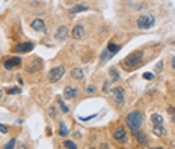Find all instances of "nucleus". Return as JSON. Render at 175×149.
<instances>
[{
  "label": "nucleus",
  "instance_id": "1",
  "mask_svg": "<svg viewBox=\"0 0 175 149\" xmlns=\"http://www.w3.org/2000/svg\"><path fill=\"white\" fill-rule=\"evenodd\" d=\"M142 122H143L142 113H141V111H137V110L130 111V113L127 115V118H126V123H127V127L133 131V134H134V133H137V131L141 130Z\"/></svg>",
  "mask_w": 175,
  "mask_h": 149
},
{
  "label": "nucleus",
  "instance_id": "2",
  "mask_svg": "<svg viewBox=\"0 0 175 149\" xmlns=\"http://www.w3.org/2000/svg\"><path fill=\"white\" fill-rule=\"evenodd\" d=\"M142 59H143V53L142 51H134V53L128 54L126 59L122 60V66L126 69H128V71H131V69L137 68L142 63Z\"/></svg>",
  "mask_w": 175,
  "mask_h": 149
},
{
  "label": "nucleus",
  "instance_id": "3",
  "mask_svg": "<svg viewBox=\"0 0 175 149\" xmlns=\"http://www.w3.org/2000/svg\"><path fill=\"white\" fill-rule=\"evenodd\" d=\"M154 24H156V18H154V15H151V14L141 15L139 18H137V27H139V29L146 30V29H149V27H153Z\"/></svg>",
  "mask_w": 175,
  "mask_h": 149
},
{
  "label": "nucleus",
  "instance_id": "4",
  "mask_svg": "<svg viewBox=\"0 0 175 149\" xmlns=\"http://www.w3.org/2000/svg\"><path fill=\"white\" fill-rule=\"evenodd\" d=\"M64 74H65V68L62 65L55 66V68H52V71L48 72V80L52 83H56V81H59L62 77H64Z\"/></svg>",
  "mask_w": 175,
  "mask_h": 149
},
{
  "label": "nucleus",
  "instance_id": "5",
  "mask_svg": "<svg viewBox=\"0 0 175 149\" xmlns=\"http://www.w3.org/2000/svg\"><path fill=\"white\" fill-rule=\"evenodd\" d=\"M113 139L118 143H126L127 142V131H126V128H124V127H118L113 131Z\"/></svg>",
  "mask_w": 175,
  "mask_h": 149
},
{
  "label": "nucleus",
  "instance_id": "6",
  "mask_svg": "<svg viewBox=\"0 0 175 149\" xmlns=\"http://www.w3.org/2000/svg\"><path fill=\"white\" fill-rule=\"evenodd\" d=\"M113 96H115V103H116V106L118 107H121L122 104H124V88H121V86H118V88H115L113 91Z\"/></svg>",
  "mask_w": 175,
  "mask_h": 149
},
{
  "label": "nucleus",
  "instance_id": "7",
  "mask_svg": "<svg viewBox=\"0 0 175 149\" xmlns=\"http://www.w3.org/2000/svg\"><path fill=\"white\" fill-rule=\"evenodd\" d=\"M18 65H21V59H20L18 56H17V57H11V59L5 60V63H3L5 69H8V71L14 69V68H15V66H18Z\"/></svg>",
  "mask_w": 175,
  "mask_h": 149
},
{
  "label": "nucleus",
  "instance_id": "8",
  "mask_svg": "<svg viewBox=\"0 0 175 149\" xmlns=\"http://www.w3.org/2000/svg\"><path fill=\"white\" fill-rule=\"evenodd\" d=\"M32 29L36 30V32H42V33L47 32V29H45V23H44L42 18H35V20L32 21Z\"/></svg>",
  "mask_w": 175,
  "mask_h": 149
},
{
  "label": "nucleus",
  "instance_id": "9",
  "mask_svg": "<svg viewBox=\"0 0 175 149\" xmlns=\"http://www.w3.org/2000/svg\"><path fill=\"white\" fill-rule=\"evenodd\" d=\"M33 50V42H20L15 45V51L17 53H27Z\"/></svg>",
  "mask_w": 175,
  "mask_h": 149
},
{
  "label": "nucleus",
  "instance_id": "10",
  "mask_svg": "<svg viewBox=\"0 0 175 149\" xmlns=\"http://www.w3.org/2000/svg\"><path fill=\"white\" fill-rule=\"evenodd\" d=\"M64 96L67 99H74L79 96V89L77 88H72V86H67L64 89Z\"/></svg>",
  "mask_w": 175,
  "mask_h": 149
},
{
  "label": "nucleus",
  "instance_id": "11",
  "mask_svg": "<svg viewBox=\"0 0 175 149\" xmlns=\"http://www.w3.org/2000/svg\"><path fill=\"white\" fill-rule=\"evenodd\" d=\"M85 35V27L82 26V24H77V26H74L72 30H71V36L74 39H80L82 36Z\"/></svg>",
  "mask_w": 175,
  "mask_h": 149
},
{
  "label": "nucleus",
  "instance_id": "12",
  "mask_svg": "<svg viewBox=\"0 0 175 149\" xmlns=\"http://www.w3.org/2000/svg\"><path fill=\"white\" fill-rule=\"evenodd\" d=\"M41 66H42V60L41 59H33L32 63L27 65V71L29 72H36V71L41 69Z\"/></svg>",
  "mask_w": 175,
  "mask_h": 149
},
{
  "label": "nucleus",
  "instance_id": "13",
  "mask_svg": "<svg viewBox=\"0 0 175 149\" xmlns=\"http://www.w3.org/2000/svg\"><path fill=\"white\" fill-rule=\"evenodd\" d=\"M67 35H68V29L65 26H60L57 29V32H56V39L57 41H64L67 38Z\"/></svg>",
  "mask_w": 175,
  "mask_h": 149
},
{
  "label": "nucleus",
  "instance_id": "14",
  "mask_svg": "<svg viewBox=\"0 0 175 149\" xmlns=\"http://www.w3.org/2000/svg\"><path fill=\"white\" fill-rule=\"evenodd\" d=\"M70 74H71V78H74V80H83L85 78V74L80 68H72Z\"/></svg>",
  "mask_w": 175,
  "mask_h": 149
},
{
  "label": "nucleus",
  "instance_id": "15",
  "mask_svg": "<svg viewBox=\"0 0 175 149\" xmlns=\"http://www.w3.org/2000/svg\"><path fill=\"white\" fill-rule=\"evenodd\" d=\"M134 137H136V140L139 142L141 145H146V143H148V139H146V135H145L143 133H141V131L134 133Z\"/></svg>",
  "mask_w": 175,
  "mask_h": 149
},
{
  "label": "nucleus",
  "instance_id": "16",
  "mask_svg": "<svg viewBox=\"0 0 175 149\" xmlns=\"http://www.w3.org/2000/svg\"><path fill=\"white\" fill-rule=\"evenodd\" d=\"M119 50H121V47H119V45H116L115 42H109V44H107V51H109L112 56H113L115 53H118Z\"/></svg>",
  "mask_w": 175,
  "mask_h": 149
},
{
  "label": "nucleus",
  "instance_id": "17",
  "mask_svg": "<svg viewBox=\"0 0 175 149\" xmlns=\"http://www.w3.org/2000/svg\"><path fill=\"white\" fill-rule=\"evenodd\" d=\"M151 120L154 125H163V116L159 115V113H153L151 115Z\"/></svg>",
  "mask_w": 175,
  "mask_h": 149
},
{
  "label": "nucleus",
  "instance_id": "18",
  "mask_svg": "<svg viewBox=\"0 0 175 149\" xmlns=\"http://www.w3.org/2000/svg\"><path fill=\"white\" fill-rule=\"evenodd\" d=\"M109 76H110V81H118L119 80V72L116 71V68H110Z\"/></svg>",
  "mask_w": 175,
  "mask_h": 149
},
{
  "label": "nucleus",
  "instance_id": "19",
  "mask_svg": "<svg viewBox=\"0 0 175 149\" xmlns=\"http://www.w3.org/2000/svg\"><path fill=\"white\" fill-rule=\"evenodd\" d=\"M89 9V6H86V5H77V6H74L70 9L71 14H77V12H83V11H88Z\"/></svg>",
  "mask_w": 175,
  "mask_h": 149
},
{
  "label": "nucleus",
  "instance_id": "20",
  "mask_svg": "<svg viewBox=\"0 0 175 149\" xmlns=\"http://www.w3.org/2000/svg\"><path fill=\"white\" fill-rule=\"evenodd\" d=\"M153 133L157 135V137L163 135V134H165V128H163V125H154V127H153Z\"/></svg>",
  "mask_w": 175,
  "mask_h": 149
},
{
  "label": "nucleus",
  "instance_id": "21",
  "mask_svg": "<svg viewBox=\"0 0 175 149\" xmlns=\"http://www.w3.org/2000/svg\"><path fill=\"white\" fill-rule=\"evenodd\" d=\"M59 134L62 135V137H65V135L68 134V128L64 122H60V130H59Z\"/></svg>",
  "mask_w": 175,
  "mask_h": 149
},
{
  "label": "nucleus",
  "instance_id": "22",
  "mask_svg": "<svg viewBox=\"0 0 175 149\" xmlns=\"http://www.w3.org/2000/svg\"><path fill=\"white\" fill-rule=\"evenodd\" d=\"M110 57H112V54H110V53L107 51V48H106V50H104V51L101 53V57H100V59H101V62H103V63H104V62H107V60H109Z\"/></svg>",
  "mask_w": 175,
  "mask_h": 149
},
{
  "label": "nucleus",
  "instance_id": "23",
  "mask_svg": "<svg viewBox=\"0 0 175 149\" xmlns=\"http://www.w3.org/2000/svg\"><path fill=\"white\" fill-rule=\"evenodd\" d=\"M15 142H17L15 139H11V140L3 146V149H14V148H15Z\"/></svg>",
  "mask_w": 175,
  "mask_h": 149
},
{
  "label": "nucleus",
  "instance_id": "24",
  "mask_svg": "<svg viewBox=\"0 0 175 149\" xmlns=\"http://www.w3.org/2000/svg\"><path fill=\"white\" fill-rule=\"evenodd\" d=\"M64 145H65V148H67V149H77L76 143L71 142V140H65V142H64Z\"/></svg>",
  "mask_w": 175,
  "mask_h": 149
},
{
  "label": "nucleus",
  "instance_id": "25",
  "mask_svg": "<svg viewBox=\"0 0 175 149\" xmlns=\"http://www.w3.org/2000/svg\"><path fill=\"white\" fill-rule=\"evenodd\" d=\"M20 92H21L20 88H9V89H6V93L8 95H14V93H20Z\"/></svg>",
  "mask_w": 175,
  "mask_h": 149
},
{
  "label": "nucleus",
  "instance_id": "26",
  "mask_svg": "<svg viewBox=\"0 0 175 149\" xmlns=\"http://www.w3.org/2000/svg\"><path fill=\"white\" fill-rule=\"evenodd\" d=\"M128 5H130L131 8H134V9H142V8H145V3H134V2H128Z\"/></svg>",
  "mask_w": 175,
  "mask_h": 149
},
{
  "label": "nucleus",
  "instance_id": "27",
  "mask_svg": "<svg viewBox=\"0 0 175 149\" xmlns=\"http://www.w3.org/2000/svg\"><path fill=\"white\" fill-rule=\"evenodd\" d=\"M59 106H60V110L64 111V113H68V110H70V108H68V106H67L64 101H62V99H59Z\"/></svg>",
  "mask_w": 175,
  "mask_h": 149
},
{
  "label": "nucleus",
  "instance_id": "28",
  "mask_svg": "<svg viewBox=\"0 0 175 149\" xmlns=\"http://www.w3.org/2000/svg\"><path fill=\"white\" fill-rule=\"evenodd\" d=\"M143 78L145 80H153L154 78V74L153 72H143Z\"/></svg>",
  "mask_w": 175,
  "mask_h": 149
},
{
  "label": "nucleus",
  "instance_id": "29",
  "mask_svg": "<svg viewBox=\"0 0 175 149\" xmlns=\"http://www.w3.org/2000/svg\"><path fill=\"white\" fill-rule=\"evenodd\" d=\"M56 113H57V110H56L55 107H50V108H48V115L52 116V118H55V116H56Z\"/></svg>",
  "mask_w": 175,
  "mask_h": 149
},
{
  "label": "nucleus",
  "instance_id": "30",
  "mask_svg": "<svg viewBox=\"0 0 175 149\" xmlns=\"http://www.w3.org/2000/svg\"><path fill=\"white\" fill-rule=\"evenodd\" d=\"M95 91H97L95 86H88V88H86V92L88 93H95Z\"/></svg>",
  "mask_w": 175,
  "mask_h": 149
},
{
  "label": "nucleus",
  "instance_id": "31",
  "mask_svg": "<svg viewBox=\"0 0 175 149\" xmlns=\"http://www.w3.org/2000/svg\"><path fill=\"white\" fill-rule=\"evenodd\" d=\"M9 131V128L6 127V125H3V123H0V133H3V134H6Z\"/></svg>",
  "mask_w": 175,
  "mask_h": 149
},
{
  "label": "nucleus",
  "instance_id": "32",
  "mask_svg": "<svg viewBox=\"0 0 175 149\" xmlns=\"http://www.w3.org/2000/svg\"><path fill=\"white\" fill-rule=\"evenodd\" d=\"M168 110H169V113H171V118H172V120L175 122V108H174V107H169Z\"/></svg>",
  "mask_w": 175,
  "mask_h": 149
},
{
  "label": "nucleus",
  "instance_id": "33",
  "mask_svg": "<svg viewBox=\"0 0 175 149\" xmlns=\"http://www.w3.org/2000/svg\"><path fill=\"white\" fill-rule=\"evenodd\" d=\"M109 88H110V80H107V81L104 83V88H103V89H104V92H106V93L109 92Z\"/></svg>",
  "mask_w": 175,
  "mask_h": 149
},
{
  "label": "nucleus",
  "instance_id": "34",
  "mask_svg": "<svg viewBox=\"0 0 175 149\" xmlns=\"http://www.w3.org/2000/svg\"><path fill=\"white\" fill-rule=\"evenodd\" d=\"M161 66H163V63H161V62H159V63H157V66H156V69L160 72V71H161Z\"/></svg>",
  "mask_w": 175,
  "mask_h": 149
},
{
  "label": "nucleus",
  "instance_id": "35",
  "mask_svg": "<svg viewBox=\"0 0 175 149\" xmlns=\"http://www.w3.org/2000/svg\"><path fill=\"white\" fill-rule=\"evenodd\" d=\"M95 116H97V115H92V116H89V118H80V119H82V120H89V119H94Z\"/></svg>",
  "mask_w": 175,
  "mask_h": 149
},
{
  "label": "nucleus",
  "instance_id": "36",
  "mask_svg": "<svg viewBox=\"0 0 175 149\" xmlns=\"http://www.w3.org/2000/svg\"><path fill=\"white\" fill-rule=\"evenodd\" d=\"M171 65H172V68L175 69V57H172V59H171Z\"/></svg>",
  "mask_w": 175,
  "mask_h": 149
},
{
  "label": "nucleus",
  "instance_id": "37",
  "mask_svg": "<svg viewBox=\"0 0 175 149\" xmlns=\"http://www.w3.org/2000/svg\"><path fill=\"white\" fill-rule=\"evenodd\" d=\"M100 149H109V148H107V145H106V143H103V145H101V148H100Z\"/></svg>",
  "mask_w": 175,
  "mask_h": 149
},
{
  "label": "nucleus",
  "instance_id": "38",
  "mask_svg": "<svg viewBox=\"0 0 175 149\" xmlns=\"http://www.w3.org/2000/svg\"><path fill=\"white\" fill-rule=\"evenodd\" d=\"M2 98H3V89H0V101H2Z\"/></svg>",
  "mask_w": 175,
  "mask_h": 149
},
{
  "label": "nucleus",
  "instance_id": "39",
  "mask_svg": "<svg viewBox=\"0 0 175 149\" xmlns=\"http://www.w3.org/2000/svg\"><path fill=\"white\" fill-rule=\"evenodd\" d=\"M18 81H20V84H23V77L21 76H18Z\"/></svg>",
  "mask_w": 175,
  "mask_h": 149
},
{
  "label": "nucleus",
  "instance_id": "40",
  "mask_svg": "<svg viewBox=\"0 0 175 149\" xmlns=\"http://www.w3.org/2000/svg\"><path fill=\"white\" fill-rule=\"evenodd\" d=\"M151 149H165V148H161V146H160V148H151Z\"/></svg>",
  "mask_w": 175,
  "mask_h": 149
},
{
  "label": "nucleus",
  "instance_id": "41",
  "mask_svg": "<svg viewBox=\"0 0 175 149\" xmlns=\"http://www.w3.org/2000/svg\"><path fill=\"white\" fill-rule=\"evenodd\" d=\"M20 149H24V145H21V146H20Z\"/></svg>",
  "mask_w": 175,
  "mask_h": 149
},
{
  "label": "nucleus",
  "instance_id": "42",
  "mask_svg": "<svg viewBox=\"0 0 175 149\" xmlns=\"http://www.w3.org/2000/svg\"><path fill=\"white\" fill-rule=\"evenodd\" d=\"M89 149H94V148H89Z\"/></svg>",
  "mask_w": 175,
  "mask_h": 149
}]
</instances>
